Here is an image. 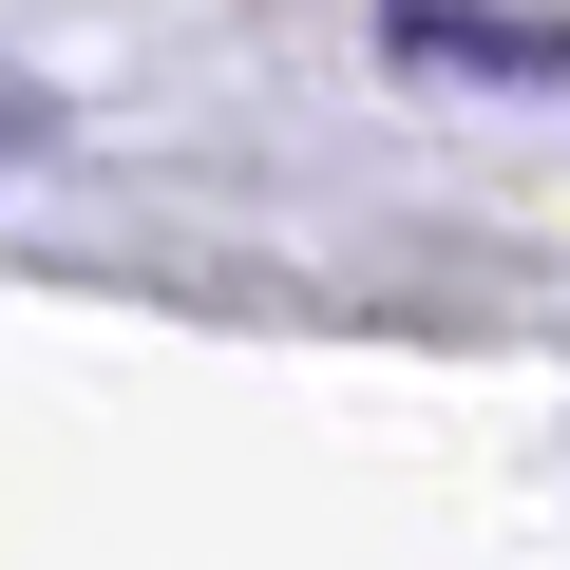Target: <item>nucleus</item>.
Returning a JSON list of instances; mask_svg holds the SVG:
<instances>
[{
  "instance_id": "f257e3e1",
  "label": "nucleus",
  "mask_w": 570,
  "mask_h": 570,
  "mask_svg": "<svg viewBox=\"0 0 570 570\" xmlns=\"http://www.w3.org/2000/svg\"><path fill=\"white\" fill-rule=\"evenodd\" d=\"M400 58H438V77H570V20H513V0H400Z\"/></svg>"
}]
</instances>
